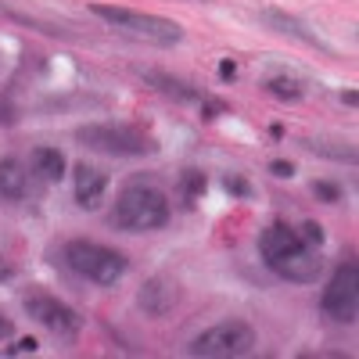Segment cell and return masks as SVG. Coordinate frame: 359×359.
<instances>
[{"label":"cell","mask_w":359,"mask_h":359,"mask_svg":"<svg viewBox=\"0 0 359 359\" xmlns=\"http://www.w3.org/2000/svg\"><path fill=\"white\" fill-rule=\"evenodd\" d=\"M259 255L269 273H277L280 280L291 284H316L323 273V252L309 245L298 233V226L287 223H269L259 233Z\"/></svg>","instance_id":"cell-1"},{"label":"cell","mask_w":359,"mask_h":359,"mask_svg":"<svg viewBox=\"0 0 359 359\" xmlns=\"http://www.w3.org/2000/svg\"><path fill=\"white\" fill-rule=\"evenodd\" d=\"M90 15H97L104 25H111L115 33H123L130 40L151 43V47H176L184 40V29L172 18L162 15H147V11H133V8H118V4H90Z\"/></svg>","instance_id":"cell-2"},{"label":"cell","mask_w":359,"mask_h":359,"mask_svg":"<svg viewBox=\"0 0 359 359\" xmlns=\"http://www.w3.org/2000/svg\"><path fill=\"white\" fill-rule=\"evenodd\" d=\"M169 223V194L151 187V184H130L115 198L111 208V226L130 230V233H147L162 230Z\"/></svg>","instance_id":"cell-3"},{"label":"cell","mask_w":359,"mask_h":359,"mask_svg":"<svg viewBox=\"0 0 359 359\" xmlns=\"http://www.w3.org/2000/svg\"><path fill=\"white\" fill-rule=\"evenodd\" d=\"M76 140L90 151L115 155V158H140V155H155L158 144L151 133H144L140 126L130 123H90L76 130Z\"/></svg>","instance_id":"cell-4"},{"label":"cell","mask_w":359,"mask_h":359,"mask_svg":"<svg viewBox=\"0 0 359 359\" xmlns=\"http://www.w3.org/2000/svg\"><path fill=\"white\" fill-rule=\"evenodd\" d=\"M62 259H65V266L72 269V273H79L83 280H94V284H115L130 269L123 252H115L108 245H97V241H86V237L69 241Z\"/></svg>","instance_id":"cell-5"},{"label":"cell","mask_w":359,"mask_h":359,"mask_svg":"<svg viewBox=\"0 0 359 359\" xmlns=\"http://www.w3.org/2000/svg\"><path fill=\"white\" fill-rule=\"evenodd\" d=\"M252 348H255V331L245 320H223L216 327H208V331H201L187 345V352L201 359H237V355H248Z\"/></svg>","instance_id":"cell-6"},{"label":"cell","mask_w":359,"mask_h":359,"mask_svg":"<svg viewBox=\"0 0 359 359\" xmlns=\"http://www.w3.org/2000/svg\"><path fill=\"white\" fill-rule=\"evenodd\" d=\"M320 313L334 323H355V313H359V266L355 262H341L334 269V277L320 291Z\"/></svg>","instance_id":"cell-7"},{"label":"cell","mask_w":359,"mask_h":359,"mask_svg":"<svg viewBox=\"0 0 359 359\" xmlns=\"http://www.w3.org/2000/svg\"><path fill=\"white\" fill-rule=\"evenodd\" d=\"M22 306H25V313L33 316L43 331H50L54 338H76V334L83 331V316H79L72 306H65L62 298H54L50 291L33 287V291L22 298Z\"/></svg>","instance_id":"cell-8"},{"label":"cell","mask_w":359,"mask_h":359,"mask_svg":"<svg viewBox=\"0 0 359 359\" xmlns=\"http://www.w3.org/2000/svg\"><path fill=\"white\" fill-rule=\"evenodd\" d=\"M144 79L151 83L155 90H162L165 97H172V101L198 104V108L205 111V118H216V111H223V104L208 101L205 90H198V86H191V83H184V79H176V76H165V72H144Z\"/></svg>","instance_id":"cell-9"},{"label":"cell","mask_w":359,"mask_h":359,"mask_svg":"<svg viewBox=\"0 0 359 359\" xmlns=\"http://www.w3.org/2000/svg\"><path fill=\"white\" fill-rule=\"evenodd\" d=\"M104 191H108V176L94 165L79 162L76 165V201H79V208L94 212V208L104 201Z\"/></svg>","instance_id":"cell-10"},{"label":"cell","mask_w":359,"mask_h":359,"mask_svg":"<svg viewBox=\"0 0 359 359\" xmlns=\"http://www.w3.org/2000/svg\"><path fill=\"white\" fill-rule=\"evenodd\" d=\"M137 302H140V309H144L147 316H165V313L176 306V284H169V280H162V277H151V280L140 287Z\"/></svg>","instance_id":"cell-11"},{"label":"cell","mask_w":359,"mask_h":359,"mask_svg":"<svg viewBox=\"0 0 359 359\" xmlns=\"http://www.w3.org/2000/svg\"><path fill=\"white\" fill-rule=\"evenodd\" d=\"M29 165H33V172L40 180H47V184H57V180L65 176V155L50 144H36L33 151H29Z\"/></svg>","instance_id":"cell-12"},{"label":"cell","mask_w":359,"mask_h":359,"mask_svg":"<svg viewBox=\"0 0 359 359\" xmlns=\"http://www.w3.org/2000/svg\"><path fill=\"white\" fill-rule=\"evenodd\" d=\"M29 194V169L18 158H0V198L22 201Z\"/></svg>","instance_id":"cell-13"},{"label":"cell","mask_w":359,"mask_h":359,"mask_svg":"<svg viewBox=\"0 0 359 359\" xmlns=\"http://www.w3.org/2000/svg\"><path fill=\"white\" fill-rule=\"evenodd\" d=\"M262 90L266 94H273V97H280V101H302V83L298 79H291V76H269L266 83H262Z\"/></svg>","instance_id":"cell-14"},{"label":"cell","mask_w":359,"mask_h":359,"mask_svg":"<svg viewBox=\"0 0 359 359\" xmlns=\"http://www.w3.org/2000/svg\"><path fill=\"white\" fill-rule=\"evenodd\" d=\"M180 184H184V201H187V205H194V201L205 194V172H198V169H184Z\"/></svg>","instance_id":"cell-15"},{"label":"cell","mask_w":359,"mask_h":359,"mask_svg":"<svg viewBox=\"0 0 359 359\" xmlns=\"http://www.w3.org/2000/svg\"><path fill=\"white\" fill-rule=\"evenodd\" d=\"M40 345H36V338H22V341H15L11 348H0V355H33Z\"/></svg>","instance_id":"cell-16"},{"label":"cell","mask_w":359,"mask_h":359,"mask_svg":"<svg viewBox=\"0 0 359 359\" xmlns=\"http://www.w3.org/2000/svg\"><path fill=\"white\" fill-rule=\"evenodd\" d=\"M313 194H320L323 201H338V198H341V191H338L334 184H313Z\"/></svg>","instance_id":"cell-17"},{"label":"cell","mask_w":359,"mask_h":359,"mask_svg":"<svg viewBox=\"0 0 359 359\" xmlns=\"http://www.w3.org/2000/svg\"><path fill=\"white\" fill-rule=\"evenodd\" d=\"M269 172L280 176V180H291V176H294V165H291V162H269Z\"/></svg>","instance_id":"cell-18"},{"label":"cell","mask_w":359,"mask_h":359,"mask_svg":"<svg viewBox=\"0 0 359 359\" xmlns=\"http://www.w3.org/2000/svg\"><path fill=\"white\" fill-rule=\"evenodd\" d=\"M11 334H15V323H11L8 316H0V341H8Z\"/></svg>","instance_id":"cell-19"},{"label":"cell","mask_w":359,"mask_h":359,"mask_svg":"<svg viewBox=\"0 0 359 359\" xmlns=\"http://www.w3.org/2000/svg\"><path fill=\"white\" fill-rule=\"evenodd\" d=\"M233 76H237V65H233V62H223V65H219V79H226V83H230Z\"/></svg>","instance_id":"cell-20"},{"label":"cell","mask_w":359,"mask_h":359,"mask_svg":"<svg viewBox=\"0 0 359 359\" xmlns=\"http://www.w3.org/2000/svg\"><path fill=\"white\" fill-rule=\"evenodd\" d=\"M11 273H15V269H11V262H8L4 255H0V280H8Z\"/></svg>","instance_id":"cell-21"}]
</instances>
